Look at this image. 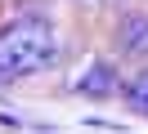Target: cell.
I'll return each mask as SVG.
<instances>
[{"instance_id":"7a4b0ae2","label":"cell","mask_w":148,"mask_h":134,"mask_svg":"<svg viewBox=\"0 0 148 134\" xmlns=\"http://www.w3.org/2000/svg\"><path fill=\"white\" fill-rule=\"evenodd\" d=\"M117 89H121L117 67H112V63H103V58H94L90 67L76 76V94H85V98H112Z\"/></svg>"},{"instance_id":"6da1fadb","label":"cell","mask_w":148,"mask_h":134,"mask_svg":"<svg viewBox=\"0 0 148 134\" xmlns=\"http://www.w3.org/2000/svg\"><path fill=\"white\" fill-rule=\"evenodd\" d=\"M58 36L45 18H14L0 27V80H23L54 67Z\"/></svg>"},{"instance_id":"3957f363","label":"cell","mask_w":148,"mask_h":134,"mask_svg":"<svg viewBox=\"0 0 148 134\" xmlns=\"http://www.w3.org/2000/svg\"><path fill=\"white\" fill-rule=\"evenodd\" d=\"M121 58H148V14H126L117 27Z\"/></svg>"},{"instance_id":"277c9868","label":"cell","mask_w":148,"mask_h":134,"mask_svg":"<svg viewBox=\"0 0 148 134\" xmlns=\"http://www.w3.org/2000/svg\"><path fill=\"white\" fill-rule=\"evenodd\" d=\"M121 98H126V107H130V112L148 116V67L139 71L135 80H126V85H121Z\"/></svg>"}]
</instances>
